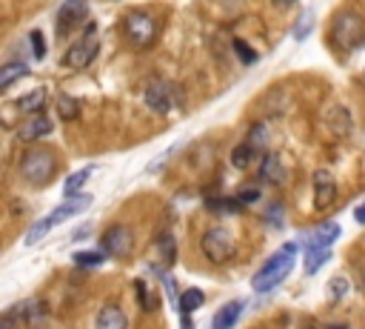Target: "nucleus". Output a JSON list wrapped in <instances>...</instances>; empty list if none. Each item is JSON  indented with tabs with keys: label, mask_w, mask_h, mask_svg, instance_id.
Here are the masks:
<instances>
[{
	"label": "nucleus",
	"mask_w": 365,
	"mask_h": 329,
	"mask_svg": "<svg viewBox=\"0 0 365 329\" xmlns=\"http://www.w3.org/2000/svg\"><path fill=\"white\" fill-rule=\"evenodd\" d=\"M203 252L211 263H226L234 258V241L229 235V229L223 226H214L203 235Z\"/></svg>",
	"instance_id": "obj_7"
},
{
	"label": "nucleus",
	"mask_w": 365,
	"mask_h": 329,
	"mask_svg": "<svg viewBox=\"0 0 365 329\" xmlns=\"http://www.w3.org/2000/svg\"><path fill=\"white\" fill-rule=\"evenodd\" d=\"M306 275H317L331 260V249H306Z\"/></svg>",
	"instance_id": "obj_20"
},
{
	"label": "nucleus",
	"mask_w": 365,
	"mask_h": 329,
	"mask_svg": "<svg viewBox=\"0 0 365 329\" xmlns=\"http://www.w3.org/2000/svg\"><path fill=\"white\" fill-rule=\"evenodd\" d=\"M354 221H357L359 226H365V201H362V204L354 209Z\"/></svg>",
	"instance_id": "obj_34"
},
{
	"label": "nucleus",
	"mask_w": 365,
	"mask_h": 329,
	"mask_svg": "<svg viewBox=\"0 0 365 329\" xmlns=\"http://www.w3.org/2000/svg\"><path fill=\"white\" fill-rule=\"evenodd\" d=\"M126 326H128V318L117 304H106L97 312V329H126Z\"/></svg>",
	"instance_id": "obj_15"
},
{
	"label": "nucleus",
	"mask_w": 365,
	"mask_h": 329,
	"mask_svg": "<svg viewBox=\"0 0 365 329\" xmlns=\"http://www.w3.org/2000/svg\"><path fill=\"white\" fill-rule=\"evenodd\" d=\"M257 201H260V186H246V189L237 192V204L240 207H251Z\"/></svg>",
	"instance_id": "obj_31"
},
{
	"label": "nucleus",
	"mask_w": 365,
	"mask_h": 329,
	"mask_svg": "<svg viewBox=\"0 0 365 329\" xmlns=\"http://www.w3.org/2000/svg\"><path fill=\"white\" fill-rule=\"evenodd\" d=\"M86 15H89V6L86 4H80V0H68V4H63L57 9V29L66 32L71 26H78V23L86 21Z\"/></svg>",
	"instance_id": "obj_13"
},
{
	"label": "nucleus",
	"mask_w": 365,
	"mask_h": 329,
	"mask_svg": "<svg viewBox=\"0 0 365 329\" xmlns=\"http://www.w3.org/2000/svg\"><path fill=\"white\" fill-rule=\"evenodd\" d=\"M26 75H29V66H26V63H18V60H15V63H6L4 69H0V89L6 92L15 81H20V78H26Z\"/></svg>",
	"instance_id": "obj_17"
},
{
	"label": "nucleus",
	"mask_w": 365,
	"mask_h": 329,
	"mask_svg": "<svg viewBox=\"0 0 365 329\" xmlns=\"http://www.w3.org/2000/svg\"><path fill=\"white\" fill-rule=\"evenodd\" d=\"M29 40H32V52H35V57L40 60L43 54H46V46H43V35L35 29V32H29Z\"/></svg>",
	"instance_id": "obj_33"
},
{
	"label": "nucleus",
	"mask_w": 365,
	"mask_h": 329,
	"mask_svg": "<svg viewBox=\"0 0 365 329\" xmlns=\"http://www.w3.org/2000/svg\"><path fill=\"white\" fill-rule=\"evenodd\" d=\"M331 40L340 49H345V52L362 46V40H365V21L357 12H351V9L337 12L334 23H331Z\"/></svg>",
	"instance_id": "obj_4"
},
{
	"label": "nucleus",
	"mask_w": 365,
	"mask_h": 329,
	"mask_svg": "<svg viewBox=\"0 0 365 329\" xmlns=\"http://www.w3.org/2000/svg\"><path fill=\"white\" fill-rule=\"evenodd\" d=\"M297 249H300V243H297V241H291V243L280 246V249L274 252V258H268V260H265V267L254 275L251 289L263 295V292H271L274 287H280V284L285 281V275H291V270H294Z\"/></svg>",
	"instance_id": "obj_1"
},
{
	"label": "nucleus",
	"mask_w": 365,
	"mask_h": 329,
	"mask_svg": "<svg viewBox=\"0 0 365 329\" xmlns=\"http://www.w3.org/2000/svg\"><path fill=\"white\" fill-rule=\"evenodd\" d=\"M92 172H95V166H86V169H78L75 175H68V180L63 183V195L66 197H78V192L86 186V180L92 178Z\"/></svg>",
	"instance_id": "obj_18"
},
{
	"label": "nucleus",
	"mask_w": 365,
	"mask_h": 329,
	"mask_svg": "<svg viewBox=\"0 0 365 329\" xmlns=\"http://www.w3.org/2000/svg\"><path fill=\"white\" fill-rule=\"evenodd\" d=\"M254 152H263L268 146V123H254L249 129V141H246Z\"/></svg>",
	"instance_id": "obj_22"
},
{
	"label": "nucleus",
	"mask_w": 365,
	"mask_h": 329,
	"mask_svg": "<svg viewBox=\"0 0 365 329\" xmlns=\"http://www.w3.org/2000/svg\"><path fill=\"white\" fill-rule=\"evenodd\" d=\"M232 49H234V52L240 54V60H243V63H254V60H257L254 49H249V46L243 43V40H234V43H232Z\"/></svg>",
	"instance_id": "obj_32"
},
{
	"label": "nucleus",
	"mask_w": 365,
	"mask_h": 329,
	"mask_svg": "<svg viewBox=\"0 0 365 329\" xmlns=\"http://www.w3.org/2000/svg\"><path fill=\"white\" fill-rule=\"evenodd\" d=\"M52 129H54V123H52V117H49L46 112L32 115V117H29V120H23V126L18 129V141H23V144L40 141V138H46V135H49Z\"/></svg>",
	"instance_id": "obj_12"
},
{
	"label": "nucleus",
	"mask_w": 365,
	"mask_h": 329,
	"mask_svg": "<svg viewBox=\"0 0 365 329\" xmlns=\"http://www.w3.org/2000/svg\"><path fill=\"white\" fill-rule=\"evenodd\" d=\"M46 98H49L46 89H35V92H29L26 98H20L18 106H20V112H26V115H40L43 106H46Z\"/></svg>",
	"instance_id": "obj_19"
},
{
	"label": "nucleus",
	"mask_w": 365,
	"mask_h": 329,
	"mask_svg": "<svg viewBox=\"0 0 365 329\" xmlns=\"http://www.w3.org/2000/svg\"><path fill=\"white\" fill-rule=\"evenodd\" d=\"M203 301H205V295H203L197 287L186 289V292L180 295V301H177V306H180V315H191L194 309H200V306H203Z\"/></svg>",
	"instance_id": "obj_21"
},
{
	"label": "nucleus",
	"mask_w": 365,
	"mask_h": 329,
	"mask_svg": "<svg viewBox=\"0 0 365 329\" xmlns=\"http://www.w3.org/2000/svg\"><path fill=\"white\" fill-rule=\"evenodd\" d=\"M348 295V281L342 278V275H337L331 284H328V298H331V304H337V301H342Z\"/></svg>",
	"instance_id": "obj_30"
},
{
	"label": "nucleus",
	"mask_w": 365,
	"mask_h": 329,
	"mask_svg": "<svg viewBox=\"0 0 365 329\" xmlns=\"http://www.w3.org/2000/svg\"><path fill=\"white\" fill-rule=\"evenodd\" d=\"M106 260V252H75V263L78 267H100V263Z\"/></svg>",
	"instance_id": "obj_27"
},
{
	"label": "nucleus",
	"mask_w": 365,
	"mask_h": 329,
	"mask_svg": "<svg viewBox=\"0 0 365 329\" xmlns=\"http://www.w3.org/2000/svg\"><path fill=\"white\" fill-rule=\"evenodd\" d=\"M254 149L249 146V144H240V146H234V152H232V163L237 166V169H249V163L254 161Z\"/></svg>",
	"instance_id": "obj_26"
},
{
	"label": "nucleus",
	"mask_w": 365,
	"mask_h": 329,
	"mask_svg": "<svg viewBox=\"0 0 365 329\" xmlns=\"http://www.w3.org/2000/svg\"><path fill=\"white\" fill-rule=\"evenodd\" d=\"M57 172V158L49 149H29L20 158V175L32 186H46Z\"/></svg>",
	"instance_id": "obj_3"
},
{
	"label": "nucleus",
	"mask_w": 365,
	"mask_h": 329,
	"mask_svg": "<svg viewBox=\"0 0 365 329\" xmlns=\"http://www.w3.org/2000/svg\"><path fill=\"white\" fill-rule=\"evenodd\" d=\"M57 112H60L63 120H75L80 115V100L71 98V95H60L57 98Z\"/></svg>",
	"instance_id": "obj_23"
},
{
	"label": "nucleus",
	"mask_w": 365,
	"mask_h": 329,
	"mask_svg": "<svg viewBox=\"0 0 365 329\" xmlns=\"http://www.w3.org/2000/svg\"><path fill=\"white\" fill-rule=\"evenodd\" d=\"M240 312H243V304L240 301H232V304L220 306V309L214 312V318H211V329H232L237 323Z\"/></svg>",
	"instance_id": "obj_16"
},
{
	"label": "nucleus",
	"mask_w": 365,
	"mask_h": 329,
	"mask_svg": "<svg viewBox=\"0 0 365 329\" xmlns=\"http://www.w3.org/2000/svg\"><path fill=\"white\" fill-rule=\"evenodd\" d=\"M123 35L134 49H149L157 37V21L149 12H128L123 18Z\"/></svg>",
	"instance_id": "obj_5"
},
{
	"label": "nucleus",
	"mask_w": 365,
	"mask_h": 329,
	"mask_svg": "<svg viewBox=\"0 0 365 329\" xmlns=\"http://www.w3.org/2000/svg\"><path fill=\"white\" fill-rule=\"evenodd\" d=\"M134 289H137L140 306H143L145 312H155V309H157V301H152V292H149V287H145V281H137V284H134Z\"/></svg>",
	"instance_id": "obj_28"
},
{
	"label": "nucleus",
	"mask_w": 365,
	"mask_h": 329,
	"mask_svg": "<svg viewBox=\"0 0 365 329\" xmlns=\"http://www.w3.org/2000/svg\"><path fill=\"white\" fill-rule=\"evenodd\" d=\"M143 98H145V103H149V109L166 115V112H172V106H174V86L166 83V81H152L149 86H145Z\"/></svg>",
	"instance_id": "obj_10"
},
{
	"label": "nucleus",
	"mask_w": 365,
	"mask_h": 329,
	"mask_svg": "<svg viewBox=\"0 0 365 329\" xmlns=\"http://www.w3.org/2000/svg\"><path fill=\"white\" fill-rule=\"evenodd\" d=\"M92 207V195H78V197H66V204H60L57 209H52L46 218H40L32 229H29V235H26V246H32V243H37L43 235H49L57 224H63V221H68V218H75V215H80V212H86Z\"/></svg>",
	"instance_id": "obj_2"
},
{
	"label": "nucleus",
	"mask_w": 365,
	"mask_h": 329,
	"mask_svg": "<svg viewBox=\"0 0 365 329\" xmlns=\"http://www.w3.org/2000/svg\"><path fill=\"white\" fill-rule=\"evenodd\" d=\"M331 329H348V326H331Z\"/></svg>",
	"instance_id": "obj_35"
},
{
	"label": "nucleus",
	"mask_w": 365,
	"mask_h": 329,
	"mask_svg": "<svg viewBox=\"0 0 365 329\" xmlns=\"http://www.w3.org/2000/svg\"><path fill=\"white\" fill-rule=\"evenodd\" d=\"M337 238H340V224L325 221V224L309 229L306 235H300L297 243H300L303 249H331V243H334Z\"/></svg>",
	"instance_id": "obj_8"
},
{
	"label": "nucleus",
	"mask_w": 365,
	"mask_h": 329,
	"mask_svg": "<svg viewBox=\"0 0 365 329\" xmlns=\"http://www.w3.org/2000/svg\"><path fill=\"white\" fill-rule=\"evenodd\" d=\"M205 207L211 212H240L243 207L237 204V197H208Z\"/></svg>",
	"instance_id": "obj_25"
},
{
	"label": "nucleus",
	"mask_w": 365,
	"mask_h": 329,
	"mask_svg": "<svg viewBox=\"0 0 365 329\" xmlns=\"http://www.w3.org/2000/svg\"><path fill=\"white\" fill-rule=\"evenodd\" d=\"M337 197V180L328 169H317L314 172V207L317 209H328Z\"/></svg>",
	"instance_id": "obj_11"
},
{
	"label": "nucleus",
	"mask_w": 365,
	"mask_h": 329,
	"mask_svg": "<svg viewBox=\"0 0 365 329\" xmlns=\"http://www.w3.org/2000/svg\"><path fill=\"white\" fill-rule=\"evenodd\" d=\"M103 252L106 255H117V258H126L128 252H131V246H134V235H131V229L128 226H123V224H117V226H109V232L103 235Z\"/></svg>",
	"instance_id": "obj_9"
},
{
	"label": "nucleus",
	"mask_w": 365,
	"mask_h": 329,
	"mask_svg": "<svg viewBox=\"0 0 365 329\" xmlns=\"http://www.w3.org/2000/svg\"><path fill=\"white\" fill-rule=\"evenodd\" d=\"M95 35H97V23L92 21L86 26V35L78 43H71L68 52H66V57H63V63L68 66V69H86V66L97 57V37Z\"/></svg>",
	"instance_id": "obj_6"
},
{
	"label": "nucleus",
	"mask_w": 365,
	"mask_h": 329,
	"mask_svg": "<svg viewBox=\"0 0 365 329\" xmlns=\"http://www.w3.org/2000/svg\"><path fill=\"white\" fill-rule=\"evenodd\" d=\"M311 29H314V15L306 9L303 18H300V23L294 26V40H306V37L311 35Z\"/></svg>",
	"instance_id": "obj_29"
},
{
	"label": "nucleus",
	"mask_w": 365,
	"mask_h": 329,
	"mask_svg": "<svg viewBox=\"0 0 365 329\" xmlns=\"http://www.w3.org/2000/svg\"><path fill=\"white\" fill-rule=\"evenodd\" d=\"M157 252L163 255V263H166V267H172V263L177 260V243H174V238H172L169 232H163V235H160V241H157Z\"/></svg>",
	"instance_id": "obj_24"
},
{
	"label": "nucleus",
	"mask_w": 365,
	"mask_h": 329,
	"mask_svg": "<svg viewBox=\"0 0 365 329\" xmlns=\"http://www.w3.org/2000/svg\"><path fill=\"white\" fill-rule=\"evenodd\" d=\"M285 178H288V172H285L282 161H280L277 155H265V158H263V163H260V180H263V183L282 186V183H285Z\"/></svg>",
	"instance_id": "obj_14"
}]
</instances>
